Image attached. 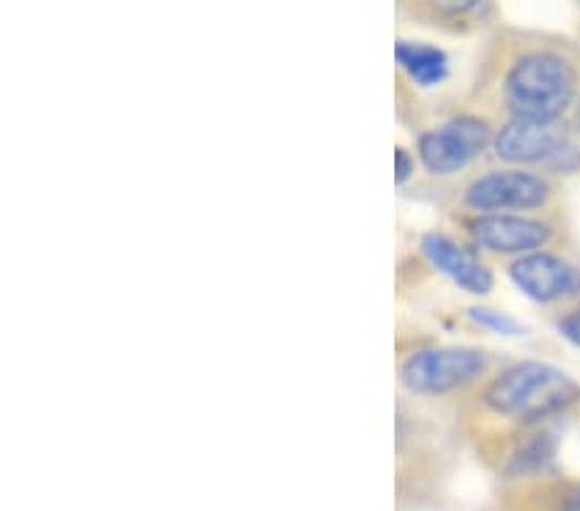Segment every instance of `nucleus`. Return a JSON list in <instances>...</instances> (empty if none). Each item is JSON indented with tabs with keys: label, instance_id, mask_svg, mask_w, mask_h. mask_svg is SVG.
<instances>
[{
	"label": "nucleus",
	"instance_id": "16",
	"mask_svg": "<svg viewBox=\"0 0 580 511\" xmlns=\"http://www.w3.org/2000/svg\"><path fill=\"white\" fill-rule=\"evenodd\" d=\"M578 122H580V104H578Z\"/></svg>",
	"mask_w": 580,
	"mask_h": 511
},
{
	"label": "nucleus",
	"instance_id": "6",
	"mask_svg": "<svg viewBox=\"0 0 580 511\" xmlns=\"http://www.w3.org/2000/svg\"><path fill=\"white\" fill-rule=\"evenodd\" d=\"M568 148V135L557 122L514 117L495 137V153L508 163H540Z\"/></svg>",
	"mask_w": 580,
	"mask_h": 511
},
{
	"label": "nucleus",
	"instance_id": "3",
	"mask_svg": "<svg viewBox=\"0 0 580 511\" xmlns=\"http://www.w3.org/2000/svg\"><path fill=\"white\" fill-rule=\"evenodd\" d=\"M485 369V356L478 349L446 346L423 349L408 356L400 367V380L416 396H444L472 382Z\"/></svg>",
	"mask_w": 580,
	"mask_h": 511
},
{
	"label": "nucleus",
	"instance_id": "4",
	"mask_svg": "<svg viewBox=\"0 0 580 511\" xmlns=\"http://www.w3.org/2000/svg\"><path fill=\"white\" fill-rule=\"evenodd\" d=\"M491 127L482 119L457 117L444 127L423 132L418 139V156L431 173L449 177V173H457L459 168L472 163L491 145Z\"/></svg>",
	"mask_w": 580,
	"mask_h": 511
},
{
	"label": "nucleus",
	"instance_id": "11",
	"mask_svg": "<svg viewBox=\"0 0 580 511\" xmlns=\"http://www.w3.org/2000/svg\"><path fill=\"white\" fill-rule=\"evenodd\" d=\"M552 454H555V442L550 439V434H540L534 442H529L516 454V471H536V467L547 465Z\"/></svg>",
	"mask_w": 580,
	"mask_h": 511
},
{
	"label": "nucleus",
	"instance_id": "12",
	"mask_svg": "<svg viewBox=\"0 0 580 511\" xmlns=\"http://www.w3.org/2000/svg\"><path fill=\"white\" fill-rule=\"evenodd\" d=\"M470 318L474 324L491 328L493 333H501V336H519L523 333V326L519 320H514L511 315L501 313V311H493V307H470Z\"/></svg>",
	"mask_w": 580,
	"mask_h": 511
},
{
	"label": "nucleus",
	"instance_id": "2",
	"mask_svg": "<svg viewBox=\"0 0 580 511\" xmlns=\"http://www.w3.org/2000/svg\"><path fill=\"white\" fill-rule=\"evenodd\" d=\"M576 96V73L563 58L534 52L521 58L506 78V101L516 117L557 122Z\"/></svg>",
	"mask_w": 580,
	"mask_h": 511
},
{
	"label": "nucleus",
	"instance_id": "7",
	"mask_svg": "<svg viewBox=\"0 0 580 511\" xmlns=\"http://www.w3.org/2000/svg\"><path fill=\"white\" fill-rule=\"evenodd\" d=\"M511 279L536 303H555L580 292V271L555 254H529L511 264Z\"/></svg>",
	"mask_w": 580,
	"mask_h": 511
},
{
	"label": "nucleus",
	"instance_id": "15",
	"mask_svg": "<svg viewBox=\"0 0 580 511\" xmlns=\"http://www.w3.org/2000/svg\"><path fill=\"white\" fill-rule=\"evenodd\" d=\"M560 511H580V488L570 496L568 501H565V507Z\"/></svg>",
	"mask_w": 580,
	"mask_h": 511
},
{
	"label": "nucleus",
	"instance_id": "5",
	"mask_svg": "<svg viewBox=\"0 0 580 511\" xmlns=\"http://www.w3.org/2000/svg\"><path fill=\"white\" fill-rule=\"evenodd\" d=\"M550 197V186L540 177L527 171H498L474 179L465 192L467 207L478 212H498V209H531Z\"/></svg>",
	"mask_w": 580,
	"mask_h": 511
},
{
	"label": "nucleus",
	"instance_id": "14",
	"mask_svg": "<svg viewBox=\"0 0 580 511\" xmlns=\"http://www.w3.org/2000/svg\"><path fill=\"white\" fill-rule=\"evenodd\" d=\"M560 333L568 341H572V344L580 346V313H572L560 320Z\"/></svg>",
	"mask_w": 580,
	"mask_h": 511
},
{
	"label": "nucleus",
	"instance_id": "13",
	"mask_svg": "<svg viewBox=\"0 0 580 511\" xmlns=\"http://www.w3.org/2000/svg\"><path fill=\"white\" fill-rule=\"evenodd\" d=\"M410 173H414V158L408 156V150L397 148L395 150V179H397V184H405V181L410 179Z\"/></svg>",
	"mask_w": 580,
	"mask_h": 511
},
{
	"label": "nucleus",
	"instance_id": "1",
	"mask_svg": "<svg viewBox=\"0 0 580 511\" xmlns=\"http://www.w3.org/2000/svg\"><path fill=\"white\" fill-rule=\"evenodd\" d=\"M580 388L563 369L542 362H521L508 367L488 385L485 403L503 416L542 418L578 401Z\"/></svg>",
	"mask_w": 580,
	"mask_h": 511
},
{
	"label": "nucleus",
	"instance_id": "9",
	"mask_svg": "<svg viewBox=\"0 0 580 511\" xmlns=\"http://www.w3.org/2000/svg\"><path fill=\"white\" fill-rule=\"evenodd\" d=\"M421 248L425 258L462 290L472 292V295H488L493 290V275L488 271V266H482L470 251L457 246L452 238L425 233L421 238Z\"/></svg>",
	"mask_w": 580,
	"mask_h": 511
},
{
	"label": "nucleus",
	"instance_id": "8",
	"mask_svg": "<svg viewBox=\"0 0 580 511\" xmlns=\"http://www.w3.org/2000/svg\"><path fill=\"white\" fill-rule=\"evenodd\" d=\"M470 230L482 248L498 251V254L534 251L550 238V228L544 222L514 215H482L470 222Z\"/></svg>",
	"mask_w": 580,
	"mask_h": 511
},
{
	"label": "nucleus",
	"instance_id": "10",
	"mask_svg": "<svg viewBox=\"0 0 580 511\" xmlns=\"http://www.w3.org/2000/svg\"><path fill=\"white\" fill-rule=\"evenodd\" d=\"M395 58L397 65L423 88L436 86L449 75V58L439 47L418 45V41H397Z\"/></svg>",
	"mask_w": 580,
	"mask_h": 511
}]
</instances>
